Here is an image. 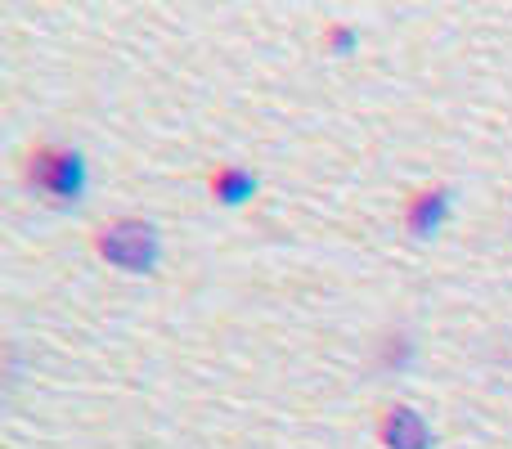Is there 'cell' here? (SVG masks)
<instances>
[{
	"instance_id": "cell-1",
	"label": "cell",
	"mask_w": 512,
	"mask_h": 449,
	"mask_svg": "<svg viewBox=\"0 0 512 449\" xmlns=\"http://www.w3.org/2000/svg\"><path fill=\"white\" fill-rule=\"evenodd\" d=\"M27 185L59 198V203H77V198L86 194V162L72 149L45 144V149H36L32 158H27Z\"/></svg>"
},
{
	"instance_id": "cell-2",
	"label": "cell",
	"mask_w": 512,
	"mask_h": 449,
	"mask_svg": "<svg viewBox=\"0 0 512 449\" xmlns=\"http://www.w3.org/2000/svg\"><path fill=\"white\" fill-rule=\"evenodd\" d=\"M99 252L108 256V261L117 265V270H126V274H144V270H153L158 265V229L153 225H144V221H113V225H104L99 229Z\"/></svg>"
},
{
	"instance_id": "cell-3",
	"label": "cell",
	"mask_w": 512,
	"mask_h": 449,
	"mask_svg": "<svg viewBox=\"0 0 512 449\" xmlns=\"http://www.w3.org/2000/svg\"><path fill=\"white\" fill-rule=\"evenodd\" d=\"M378 436L387 441L391 449H427L432 445V427L423 423V414H414L409 405H396L382 414V427Z\"/></svg>"
},
{
	"instance_id": "cell-4",
	"label": "cell",
	"mask_w": 512,
	"mask_h": 449,
	"mask_svg": "<svg viewBox=\"0 0 512 449\" xmlns=\"http://www.w3.org/2000/svg\"><path fill=\"white\" fill-rule=\"evenodd\" d=\"M445 212H450V189H427V194L409 198L405 221H409V229H414V234H432V229L441 225Z\"/></svg>"
},
{
	"instance_id": "cell-5",
	"label": "cell",
	"mask_w": 512,
	"mask_h": 449,
	"mask_svg": "<svg viewBox=\"0 0 512 449\" xmlns=\"http://www.w3.org/2000/svg\"><path fill=\"white\" fill-rule=\"evenodd\" d=\"M212 189H216L221 203H243V198L256 189V180L248 176V171H239V167H225V171H216L212 176Z\"/></svg>"
}]
</instances>
